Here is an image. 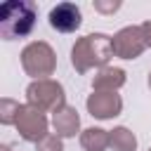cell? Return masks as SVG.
<instances>
[{
    "instance_id": "obj_1",
    "label": "cell",
    "mask_w": 151,
    "mask_h": 151,
    "mask_svg": "<svg viewBox=\"0 0 151 151\" xmlns=\"http://www.w3.org/2000/svg\"><path fill=\"white\" fill-rule=\"evenodd\" d=\"M35 24V7L31 2H5L0 7V33L7 40L24 38Z\"/></svg>"
},
{
    "instance_id": "obj_2",
    "label": "cell",
    "mask_w": 151,
    "mask_h": 151,
    "mask_svg": "<svg viewBox=\"0 0 151 151\" xmlns=\"http://www.w3.org/2000/svg\"><path fill=\"white\" fill-rule=\"evenodd\" d=\"M50 24L57 31H73L80 26V9L71 2H61L50 12Z\"/></svg>"
}]
</instances>
